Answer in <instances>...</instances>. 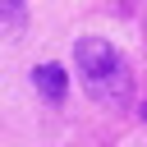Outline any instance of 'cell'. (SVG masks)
I'll return each mask as SVG.
<instances>
[{"instance_id":"obj_1","label":"cell","mask_w":147,"mask_h":147,"mask_svg":"<svg viewBox=\"0 0 147 147\" xmlns=\"http://www.w3.org/2000/svg\"><path fill=\"white\" fill-rule=\"evenodd\" d=\"M74 69H78L83 92H87L96 106H124V101H129V87H133L129 60H124L106 37H78V41H74Z\"/></svg>"},{"instance_id":"obj_2","label":"cell","mask_w":147,"mask_h":147,"mask_svg":"<svg viewBox=\"0 0 147 147\" xmlns=\"http://www.w3.org/2000/svg\"><path fill=\"white\" fill-rule=\"evenodd\" d=\"M32 83H37V92H41L51 106H60L64 92H69V74H64L60 64H37V69H32Z\"/></svg>"},{"instance_id":"obj_3","label":"cell","mask_w":147,"mask_h":147,"mask_svg":"<svg viewBox=\"0 0 147 147\" xmlns=\"http://www.w3.org/2000/svg\"><path fill=\"white\" fill-rule=\"evenodd\" d=\"M5 5V37H18L23 32V0H0Z\"/></svg>"},{"instance_id":"obj_4","label":"cell","mask_w":147,"mask_h":147,"mask_svg":"<svg viewBox=\"0 0 147 147\" xmlns=\"http://www.w3.org/2000/svg\"><path fill=\"white\" fill-rule=\"evenodd\" d=\"M142 119H147V101H142Z\"/></svg>"}]
</instances>
